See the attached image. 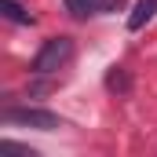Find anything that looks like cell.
<instances>
[{
  "label": "cell",
  "mask_w": 157,
  "mask_h": 157,
  "mask_svg": "<svg viewBox=\"0 0 157 157\" xmlns=\"http://www.w3.org/2000/svg\"><path fill=\"white\" fill-rule=\"evenodd\" d=\"M70 59H73V40L70 37H51V40H44L40 51L33 55V73H40V77L59 73V70L70 66Z\"/></svg>",
  "instance_id": "1"
},
{
  "label": "cell",
  "mask_w": 157,
  "mask_h": 157,
  "mask_svg": "<svg viewBox=\"0 0 157 157\" xmlns=\"http://www.w3.org/2000/svg\"><path fill=\"white\" fill-rule=\"evenodd\" d=\"M124 0H99V11H121Z\"/></svg>",
  "instance_id": "7"
},
{
  "label": "cell",
  "mask_w": 157,
  "mask_h": 157,
  "mask_svg": "<svg viewBox=\"0 0 157 157\" xmlns=\"http://www.w3.org/2000/svg\"><path fill=\"white\" fill-rule=\"evenodd\" d=\"M66 11L73 18H88V15L99 11V0H66Z\"/></svg>",
  "instance_id": "5"
},
{
  "label": "cell",
  "mask_w": 157,
  "mask_h": 157,
  "mask_svg": "<svg viewBox=\"0 0 157 157\" xmlns=\"http://www.w3.org/2000/svg\"><path fill=\"white\" fill-rule=\"evenodd\" d=\"M154 15H157V0H139V4H135V11L128 15V29H132V33H135V29H143Z\"/></svg>",
  "instance_id": "3"
},
{
  "label": "cell",
  "mask_w": 157,
  "mask_h": 157,
  "mask_svg": "<svg viewBox=\"0 0 157 157\" xmlns=\"http://www.w3.org/2000/svg\"><path fill=\"white\" fill-rule=\"evenodd\" d=\"M4 124L11 128H37V132H59L62 117L51 110H37V106H7L4 110Z\"/></svg>",
  "instance_id": "2"
},
{
  "label": "cell",
  "mask_w": 157,
  "mask_h": 157,
  "mask_svg": "<svg viewBox=\"0 0 157 157\" xmlns=\"http://www.w3.org/2000/svg\"><path fill=\"white\" fill-rule=\"evenodd\" d=\"M0 11H4V18H11V22H26V26L33 22V15H29L18 0H0Z\"/></svg>",
  "instance_id": "4"
},
{
  "label": "cell",
  "mask_w": 157,
  "mask_h": 157,
  "mask_svg": "<svg viewBox=\"0 0 157 157\" xmlns=\"http://www.w3.org/2000/svg\"><path fill=\"white\" fill-rule=\"evenodd\" d=\"M106 88H110V91H121V95H124V91H128V88H132V80H128V73H124V70H110V77H106Z\"/></svg>",
  "instance_id": "6"
}]
</instances>
